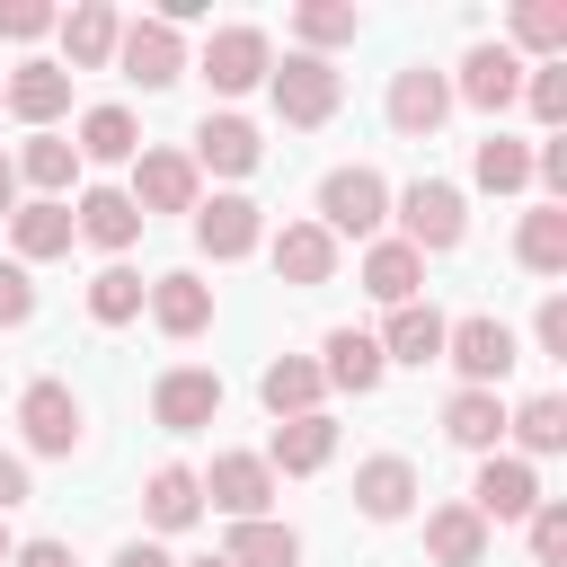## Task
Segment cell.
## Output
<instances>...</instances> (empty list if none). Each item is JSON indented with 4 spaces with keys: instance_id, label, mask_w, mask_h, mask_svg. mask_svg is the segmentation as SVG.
I'll list each match as a JSON object with an SVG mask.
<instances>
[{
    "instance_id": "cell-8",
    "label": "cell",
    "mask_w": 567,
    "mask_h": 567,
    "mask_svg": "<svg viewBox=\"0 0 567 567\" xmlns=\"http://www.w3.org/2000/svg\"><path fill=\"white\" fill-rule=\"evenodd\" d=\"M221 97H239V89H257L266 71H275V44H266V27H221L213 44H204V62H195Z\"/></svg>"
},
{
    "instance_id": "cell-48",
    "label": "cell",
    "mask_w": 567,
    "mask_h": 567,
    "mask_svg": "<svg viewBox=\"0 0 567 567\" xmlns=\"http://www.w3.org/2000/svg\"><path fill=\"white\" fill-rule=\"evenodd\" d=\"M0 213H18V168H9V151H0Z\"/></svg>"
},
{
    "instance_id": "cell-27",
    "label": "cell",
    "mask_w": 567,
    "mask_h": 567,
    "mask_svg": "<svg viewBox=\"0 0 567 567\" xmlns=\"http://www.w3.org/2000/svg\"><path fill=\"white\" fill-rule=\"evenodd\" d=\"M443 434L487 461V452L505 443V399H496V390H452V399H443Z\"/></svg>"
},
{
    "instance_id": "cell-37",
    "label": "cell",
    "mask_w": 567,
    "mask_h": 567,
    "mask_svg": "<svg viewBox=\"0 0 567 567\" xmlns=\"http://www.w3.org/2000/svg\"><path fill=\"white\" fill-rule=\"evenodd\" d=\"M292 35H301V53L328 62V44H354L363 18H354V0H301V9H292Z\"/></svg>"
},
{
    "instance_id": "cell-38",
    "label": "cell",
    "mask_w": 567,
    "mask_h": 567,
    "mask_svg": "<svg viewBox=\"0 0 567 567\" xmlns=\"http://www.w3.org/2000/svg\"><path fill=\"white\" fill-rule=\"evenodd\" d=\"M71 151H80V159H142V124H133L124 106H89Z\"/></svg>"
},
{
    "instance_id": "cell-36",
    "label": "cell",
    "mask_w": 567,
    "mask_h": 567,
    "mask_svg": "<svg viewBox=\"0 0 567 567\" xmlns=\"http://www.w3.org/2000/svg\"><path fill=\"white\" fill-rule=\"evenodd\" d=\"M470 177H478L487 195H523V186H532V142H514V133H487V142L470 151Z\"/></svg>"
},
{
    "instance_id": "cell-25",
    "label": "cell",
    "mask_w": 567,
    "mask_h": 567,
    "mask_svg": "<svg viewBox=\"0 0 567 567\" xmlns=\"http://www.w3.org/2000/svg\"><path fill=\"white\" fill-rule=\"evenodd\" d=\"M354 505H363V523H399V514L416 505V470H408L399 452H372V461L354 470Z\"/></svg>"
},
{
    "instance_id": "cell-9",
    "label": "cell",
    "mask_w": 567,
    "mask_h": 567,
    "mask_svg": "<svg viewBox=\"0 0 567 567\" xmlns=\"http://www.w3.org/2000/svg\"><path fill=\"white\" fill-rule=\"evenodd\" d=\"M18 425H27V452H80V390L71 381H27Z\"/></svg>"
},
{
    "instance_id": "cell-47",
    "label": "cell",
    "mask_w": 567,
    "mask_h": 567,
    "mask_svg": "<svg viewBox=\"0 0 567 567\" xmlns=\"http://www.w3.org/2000/svg\"><path fill=\"white\" fill-rule=\"evenodd\" d=\"M115 567H177V558H168L159 540H124V549H115Z\"/></svg>"
},
{
    "instance_id": "cell-19",
    "label": "cell",
    "mask_w": 567,
    "mask_h": 567,
    "mask_svg": "<svg viewBox=\"0 0 567 567\" xmlns=\"http://www.w3.org/2000/svg\"><path fill=\"white\" fill-rule=\"evenodd\" d=\"M186 159H195V168H221V177H248V168L266 159V142H257V124H248V115H204Z\"/></svg>"
},
{
    "instance_id": "cell-30",
    "label": "cell",
    "mask_w": 567,
    "mask_h": 567,
    "mask_svg": "<svg viewBox=\"0 0 567 567\" xmlns=\"http://www.w3.org/2000/svg\"><path fill=\"white\" fill-rule=\"evenodd\" d=\"M9 239H18V266H44V257H62L80 230H71V204H44V195H35V204L9 213Z\"/></svg>"
},
{
    "instance_id": "cell-28",
    "label": "cell",
    "mask_w": 567,
    "mask_h": 567,
    "mask_svg": "<svg viewBox=\"0 0 567 567\" xmlns=\"http://www.w3.org/2000/svg\"><path fill=\"white\" fill-rule=\"evenodd\" d=\"M142 514H151L159 532H186V523L204 514V478H195L186 461H159V470L142 478Z\"/></svg>"
},
{
    "instance_id": "cell-23",
    "label": "cell",
    "mask_w": 567,
    "mask_h": 567,
    "mask_svg": "<svg viewBox=\"0 0 567 567\" xmlns=\"http://www.w3.org/2000/svg\"><path fill=\"white\" fill-rule=\"evenodd\" d=\"M142 310H151L159 337H204V328H213V284H195V275H159Z\"/></svg>"
},
{
    "instance_id": "cell-43",
    "label": "cell",
    "mask_w": 567,
    "mask_h": 567,
    "mask_svg": "<svg viewBox=\"0 0 567 567\" xmlns=\"http://www.w3.org/2000/svg\"><path fill=\"white\" fill-rule=\"evenodd\" d=\"M35 319V284H27V266H0V328H27Z\"/></svg>"
},
{
    "instance_id": "cell-11",
    "label": "cell",
    "mask_w": 567,
    "mask_h": 567,
    "mask_svg": "<svg viewBox=\"0 0 567 567\" xmlns=\"http://www.w3.org/2000/svg\"><path fill=\"white\" fill-rule=\"evenodd\" d=\"M443 115H452V80H443V71H425V62L390 71V133L425 142V133H434Z\"/></svg>"
},
{
    "instance_id": "cell-12",
    "label": "cell",
    "mask_w": 567,
    "mask_h": 567,
    "mask_svg": "<svg viewBox=\"0 0 567 567\" xmlns=\"http://www.w3.org/2000/svg\"><path fill=\"white\" fill-rule=\"evenodd\" d=\"M124 195L142 204V221H151V213H195V204H204V195H195V159H186V151H142Z\"/></svg>"
},
{
    "instance_id": "cell-49",
    "label": "cell",
    "mask_w": 567,
    "mask_h": 567,
    "mask_svg": "<svg viewBox=\"0 0 567 567\" xmlns=\"http://www.w3.org/2000/svg\"><path fill=\"white\" fill-rule=\"evenodd\" d=\"M9 549H18V540H9V523H0V567H9Z\"/></svg>"
},
{
    "instance_id": "cell-41",
    "label": "cell",
    "mask_w": 567,
    "mask_h": 567,
    "mask_svg": "<svg viewBox=\"0 0 567 567\" xmlns=\"http://www.w3.org/2000/svg\"><path fill=\"white\" fill-rule=\"evenodd\" d=\"M523 97H532V115L558 133V124H567V62H540V71L523 80Z\"/></svg>"
},
{
    "instance_id": "cell-26",
    "label": "cell",
    "mask_w": 567,
    "mask_h": 567,
    "mask_svg": "<svg viewBox=\"0 0 567 567\" xmlns=\"http://www.w3.org/2000/svg\"><path fill=\"white\" fill-rule=\"evenodd\" d=\"M416 284H425V257H416L408 239H372V248H363V292H372L381 310L416 301Z\"/></svg>"
},
{
    "instance_id": "cell-3",
    "label": "cell",
    "mask_w": 567,
    "mask_h": 567,
    "mask_svg": "<svg viewBox=\"0 0 567 567\" xmlns=\"http://www.w3.org/2000/svg\"><path fill=\"white\" fill-rule=\"evenodd\" d=\"M266 89H275V115L284 124H328L337 115V97H346V80H337V62H319V53H284V71H266Z\"/></svg>"
},
{
    "instance_id": "cell-6",
    "label": "cell",
    "mask_w": 567,
    "mask_h": 567,
    "mask_svg": "<svg viewBox=\"0 0 567 567\" xmlns=\"http://www.w3.org/2000/svg\"><path fill=\"white\" fill-rule=\"evenodd\" d=\"M461 505H470L478 523H523V514L540 505V470L514 461V452H487V461H478V487H470Z\"/></svg>"
},
{
    "instance_id": "cell-5",
    "label": "cell",
    "mask_w": 567,
    "mask_h": 567,
    "mask_svg": "<svg viewBox=\"0 0 567 567\" xmlns=\"http://www.w3.org/2000/svg\"><path fill=\"white\" fill-rule=\"evenodd\" d=\"M151 416H159L168 434H204V425L221 416V372H204V363H168V372L151 381Z\"/></svg>"
},
{
    "instance_id": "cell-22",
    "label": "cell",
    "mask_w": 567,
    "mask_h": 567,
    "mask_svg": "<svg viewBox=\"0 0 567 567\" xmlns=\"http://www.w3.org/2000/svg\"><path fill=\"white\" fill-rule=\"evenodd\" d=\"M381 372H390V363H381V346H372L363 328H328V346H319V381H328V390L372 399V390H381Z\"/></svg>"
},
{
    "instance_id": "cell-46",
    "label": "cell",
    "mask_w": 567,
    "mask_h": 567,
    "mask_svg": "<svg viewBox=\"0 0 567 567\" xmlns=\"http://www.w3.org/2000/svg\"><path fill=\"white\" fill-rule=\"evenodd\" d=\"M27 496H35V487H27V461H18V452H0V514H9V505H27Z\"/></svg>"
},
{
    "instance_id": "cell-50",
    "label": "cell",
    "mask_w": 567,
    "mask_h": 567,
    "mask_svg": "<svg viewBox=\"0 0 567 567\" xmlns=\"http://www.w3.org/2000/svg\"><path fill=\"white\" fill-rule=\"evenodd\" d=\"M195 567H230V558H195Z\"/></svg>"
},
{
    "instance_id": "cell-15",
    "label": "cell",
    "mask_w": 567,
    "mask_h": 567,
    "mask_svg": "<svg viewBox=\"0 0 567 567\" xmlns=\"http://www.w3.org/2000/svg\"><path fill=\"white\" fill-rule=\"evenodd\" d=\"M452 97H470L478 115H505V106L523 97V62H514L505 44H470V62H461V80H452Z\"/></svg>"
},
{
    "instance_id": "cell-44",
    "label": "cell",
    "mask_w": 567,
    "mask_h": 567,
    "mask_svg": "<svg viewBox=\"0 0 567 567\" xmlns=\"http://www.w3.org/2000/svg\"><path fill=\"white\" fill-rule=\"evenodd\" d=\"M532 337H540V354H558V363H567V292H549V301H540Z\"/></svg>"
},
{
    "instance_id": "cell-4",
    "label": "cell",
    "mask_w": 567,
    "mask_h": 567,
    "mask_svg": "<svg viewBox=\"0 0 567 567\" xmlns=\"http://www.w3.org/2000/svg\"><path fill=\"white\" fill-rule=\"evenodd\" d=\"M399 204V239L425 257V248H461V230H470V204H461V186H443V177H416L408 195H390Z\"/></svg>"
},
{
    "instance_id": "cell-13",
    "label": "cell",
    "mask_w": 567,
    "mask_h": 567,
    "mask_svg": "<svg viewBox=\"0 0 567 567\" xmlns=\"http://www.w3.org/2000/svg\"><path fill=\"white\" fill-rule=\"evenodd\" d=\"M71 230H80L89 248H106V257H124V248L142 239V204H133L124 186H89V195L71 204Z\"/></svg>"
},
{
    "instance_id": "cell-17",
    "label": "cell",
    "mask_w": 567,
    "mask_h": 567,
    "mask_svg": "<svg viewBox=\"0 0 567 567\" xmlns=\"http://www.w3.org/2000/svg\"><path fill=\"white\" fill-rule=\"evenodd\" d=\"M337 461V416L319 408V416H284L275 425V443H266V470H284V478H310V470H328Z\"/></svg>"
},
{
    "instance_id": "cell-14",
    "label": "cell",
    "mask_w": 567,
    "mask_h": 567,
    "mask_svg": "<svg viewBox=\"0 0 567 567\" xmlns=\"http://www.w3.org/2000/svg\"><path fill=\"white\" fill-rule=\"evenodd\" d=\"M257 239H266V213H257L248 195H213V204H195V248H204V257L230 266V257H248Z\"/></svg>"
},
{
    "instance_id": "cell-31",
    "label": "cell",
    "mask_w": 567,
    "mask_h": 567,
    "mask_svg": "<svg viewBox=\"0 0 567 567\" xmlns=\"http://www.w3.org/2000/svg\"><path fill=\"white\" fill-rule=\"evenodd\" d=\"M505 434L523 443L514 461H540V452H567V399H558V390H532L523 408H505Z\"/></svg>"
},
{
    "instance_id": "cell-29",
    "label": "cell",
    "mask_w": 567,
    "mask_h": 567,
    "mask_svg": "<svg viewBox=\"0 0 567 567\" xmlns=\"http://www.w3.org/2000/svg\"><path fill=\"white\" fill-rule=\"evenodd\" d=\"M425 558L434 567H487V523L470 505H434L425 514Z\"/></svg>"
},
{
    "instance_id": "cell-42",
    "label": "cell",
    "mask_w": 567,
    "mask_h": 567,
    "mask_svg": "<svg viewBox=\"0 0 567 567\" xmlns=\"http://www.w3.org/2000/svg\"><path fill=\"white\" fill-rule=\"evenodd\" d=\"M44 27H53V9H44V0H0V35H9V44H35Z\"/></svg>"
},
{
    "instance_id": "cell-20",
    "label": "cell",
    "mask_w": 567,
    "mask_h": 567,
    "mask_svg": "<svg viewBox=\"0 0 567 567\" xmlns=\"http://www.w3.org/2000/svg\"><path fill=\"white\" fill-rule=\"evenodd\" d=\"M275 275H284L292 292H319V284L337 275V239H328L319 221H284V230H275Z\"/></svg>"
},
{
    "instance_id": "cell-24",
    "label": "cell",
    "mask_w": 567,
    "mask_h": 567,
    "mask_svg": "<svg viewBox=\"0 0 567 567\" xmlns=\"http://www.w3.org/2000/svg\"><path fill=\"white\" fill-rule=\"evenodd\" d=\"M257 399H266V408H275V425H284V416H319L328 381H319V363H310V354H275V363L257 372Z\"/></svg>"
},
{
    "instance_id": "cell-1",
    "label": "cell",
    "mask_w": 567,
    "mask_h": 567,
    "mask_svg": "<svg viewBox=\"0 0 567 567\" xmlns=\"http://www.w3.org/2000/svg\"><path fill=\"white\" fill-rule=\"evenodd\" d=\"M390 221V177L381 168H328L319 177V230L328 239H381Z\"/></svg>"
},
{
    "instance_id": "cell-2",
    "label": "cell",
    "mask_w": 567,
    "mask_h": 567,
    "mask_svg": "<svg viewBox=\"0 0 567 567\" xmlns=\"http://www.w3.org/2000/svg\"><path fill=\"white\" fill-rule=\"evenodd\" d=\"M443 363L461 372V390H496V381L523 363V346H514V328H505V319H487V310H478V319H452V328H443Z\"/></svg>"
},
{
    "instance_id": "cell-45",
    "label": "cell",
    "mask_w": 567,
    "mask_h": 567,
    "mask_svg": "<svg viewBox=\"0 0 567 567\" xmlns=\"http://www.w3.org/2000/svg\"><path fill=\"white\" fill-rule=\"evenodd\" d=\"M9 567H80V558H71V540H18Z\"/></svg>"
},
{
    "instance_id": "cell-40",
    "label": "cell",
    "mask_w": 567,
    "mask_h": 567,
    "mask_svg": "<svg viewBox=\"0 0 567 567\" xmlns=\"http://www.w3.org/2000/svg\"><path fill=\"white\" fill-rule=\"evenodd\" d=\"M523 532H532V567H558V558H567V505H558V496H540V505L523 514Z\"/></svg>"
},
{
    "instance_id": "cell-39",
    "label": "cell",
    "mask_w": 567,
    "mask_h": 567,
    "mask_svg": "<svg viewBox=\"0 0 567 567\" xmlns=\"http://www.w3.org/2000/svg\"><path fill=\"white\" fill-rule=\"evenodd\" d=\"M142 301H151V284H142L133 266H97V275H89V319H97V328L142 319Z\"/></svg>"
},
{
    "instance_id": "cell-10",
    "label": "cell",
    "mask_w": 567,
    "mask_h": 567,
    "mask_svg": "<svg viewBox=\"0 0 567 567\" xmlns=\"http://www.w3.org/2000/svg\"><path fill=\"white\" fill-rule=\"evenodd\" d=\"M115 71H124V80H142V89H168V80L186 71V44H177V27H159V18H133V27L115 35Z\"/></svg>"
},
{
    "instance_id": "cell-32",
    "label": "cell",
    "mask_w": 567,
    "mask_h": 567,
    "mask_svg": "<svg viewBox=\"0 0 567 567\" xmlns=\"http://www.w3.org/2000/svg\"><path fill=\"white\" fill-rule=\"evenodd\" d=\"M221 558H230V567H301V532L275 523V514H257V523H230Z\"/></svg>"
},
{
    "instance_id": "cell-18",
    "label": "cell",
    "mask_w": 567,
    "mask_h": 567,
    "mask_svg": "<svg viewBox=\"0 0 567 567\" xmlns=\"http://www.w3.org/2000/svg\"><path fill=\"white\" fill-rule=\"evenodd\" d=\"M62 27V71H106L115 62V35H124V18H115V0H80L71 18H53Z\"/></svg>"
},
{
    "instance_id": "cell-35",
    "label": "cell",
    "mask_w": 567,
    "mask_h": 567,
    "mask_svg": "<svg viewBox=\"0 0 567 567\" xmlns=\"http://www.w3.org/2000/svg\"><path fill=\"white\" fill-rule=\"evenodd\" d=\"M9 168H18V177H27L35 195H44V204H62V186L80 177V151H71L62 133H35V142H27V151H18Z\"/></svg>"
},
{
    "instance_id": "cell-21",
    "label": "cell",
    "mask_w": 567,
    "mask_h": 567,
    "mask_svg": "<svg viewBox=\"0 0 567 567\" xmlns=\"http://www.w3.org/2000/svg\"><path fill=\"white\" fill-rule=\"evenodd\" d=\"M443 328H452V319H443L434 301H399L372 346H381V363H443Z\"/></svg>"
},
{
    "instance_id": "cell-16",
    "label": "cell",
    "mask_w": 567,
    "mask_h": 567,
    "mask_svg": "<svg viewBox=\"0 0 567 567\" xmlns=\"http://www.w3.org/2000/svg\"><path fill=\"white\" fill-rule=\"evenodd\" d=\"M0 106H9L18 124L53 133V115L71 106V71H62V62H18V71H9V89H0Z\"/></svg>"
},
{
    "instance_id": "cell-33",
    "label": "cell",
    "mask_w": 567,
    "mask_h": 567,
    "mask_svg": "<svg viewBox=\"0 0 567 567\" xmlns=\"http://www.w3.org/2000/svg\"><path fill=\"white\" fill-rule=\"evenodd\" d=\"M514 257L523 275H567V204H532L514 230Z\"/></svg>"
},
{
    "instance_id": "cell-7",
    "label": "cell",
    "mask_w": 567,
    "mask_h": 567,
    "mask_svg": "<svg viewBox=\"0 0 567 567\" xmlns=\"http://www.w3.org/2000/svg\"><path fill=\"white\" fill-rule=\"evenodd\" d=\"M266 496H275L266 452H221V461L204 470V505H213V514H230V523H257V514H266Z\"/></svg>"
},
{
    "instance_id": "cell-34",
    "label": "cell",
    "mask_w": 567,
    "mask_h": 567,
    "mask_svg": "<svg viewBox=\"0 0 567 567\" xmlns=\"http://www.w3.org/2000/svg\"><path fill=\"white\" fill-rule=\"evenodd\" d=\"M514 62L523 53H540V62H567V0H523L514 9V44H505Z\"/></svg>"
}]
</instances>
